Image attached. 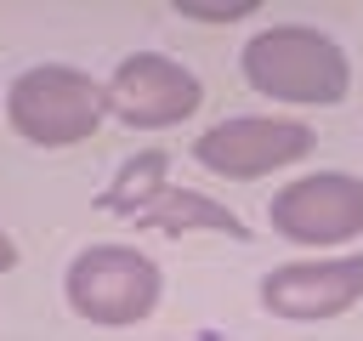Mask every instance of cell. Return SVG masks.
Here are the masks:
<instances>
[{"label":"cell","mask_w":363,"mask_h":341,"mask_svg":"<svg viewBox=\"0 0 363 341\" xmlns=\"http://www.w3.org/2000/svg\"><path fill=\"white\" fill-rule=\"evenodd\" d=\"M244 85L284 108H335L352 91V63L335 34L312 23H267L238 51Z\"/></svg>","instance_id":"6da1fadb"},{"label":"cell","mask_w":363,"mask_h":341,"mask_svg":"<svg viewBox=\"0 0 363 341\" xmlns=\"http://www.w3.org/2000/svg\"><path fill=\"white\" fill-rule=\"evenodd\" d=\"M108 119V85L74 63H34L6 85V125L28 148H79Z\"/></svg>","instance_id":"7a4b0ae2"},{"label":"cell","mask_w":363,"mask_h":341,"mask_svg":"<svg viewBox=\"0 0 363 341\" xmlns=\"http://www.w3.org/2000/svg\"><path fill=\"white\" fill-rule=\"evenodd\" d=\"M62 296L85 324L125 330V324L153 318V307L164 296V273L136 244H85L62 273Z\"/></svg>","instance_id":"3957f363"},{"label":"cell","mask_w":363,"mask_h":341,"mask_svg":"<svg viewBox=\"0 0 363 341\" xmlns=\"http://www.w3.org/2000/svg\"><path fill=\"white\" fill-rule=\"evenodd\" d=\"M312 148H318V131L289 114H227L193 136V159L221 182H261L272 170L312 159Z\"/></svg>","instance_id":"277c9868"},{"label":"cell","mask_w":363,"mask_h":341,"mask_svg":"<svg viewBox=\"0 0 363 341\" xmlns=\"http://www.w3.org/2000/svg\"><path fill=\"white\" fill-rule=\"evenodd\" d=\"M267 222L278 239L323 256L340 250L363 233V176L352 170H306L295 182H284L267 205Z\"/></svg>","instance_id":"5b68a950"},{"label":"cell","mask_w":363,"mask_h":341,"mask_svg":"<svg viewBox=\"0 0 363 341\" xmlns=\"http://www.w3.org/2000/svg\"><path fill=\"white\" fill-rule=\"evenodd\" d=\"M102 85H108V119H119L125 131H170L193 119L204 102L199 74L170 51H130Z\"/></svg>","instance_id":"8992f818"},{"label":"cell","mask_w":363,"mask_h":341,"mask_svg":"<svg viewBox=\"0 0 363 341\" xmlns=\"http://www.w3.org/2000/svg\"><path fill=\"white\" fill-rule=\"evenodd\" d=\"M261 307L272 318H289V324H323V318H340L363 301V256L346 250V256H306V261H284L272 273H261Z\"/></svg>","instance_id":"52a82bcc"},{"label":"cell","mask_w":363,"mask_h":341,"mask_svg":"<svg viewBox=\"0 0 363 341\" xmlns=\"http://www.w3.org/2000/svg\"><path fill=\"white\" fill-rule=\"evenodd\" d=\"M136 227H147V233H170V239H182V233H227V239H250V227L238 222V210H227L221 199H210V193H199V188H164L159 193V205H147L142 216H136Z\"/></svg>","instance_id":"ba28073f"},{"label":"cell","mask_w":363,"mask_h":341,"mask_svg":"<svg viewBox=\"0 0 363 341\" xmlns=\"http://www.w3.org/2000/svg\"><path fill=\"white\" fill-rule=\"evenodd\" d=\"M164 188H170V153H164V148H142V153H130V159L113 170V182L96 193V210L136 222L147 205H159Z\"/></svg>","instance_id":"9c48e42d"},{"label":"cell","mask_w":363,"mask_h":341,"mask_svg":"<svg viewBox=\"0 0 363 341\" xmlns=\"http://www.w3.org/2000/svg\"><path fill=\"white\" fill-rule=\"evenodd\" d=\"M255 11H261V0H176V17H187V23H244Z\"/></svg>","instance_id":"30bf717a"},{"label":"cell","mask_w":363,"mask_h":341,"mask_svg":"<svg viewBox=\"0 0 363 341\" xmlns=\"http://www.w3.org/2000/svg\"><path fill=\"white\" fill-rule=\"evenodd\" d=\"M11 267H17V239L0 227V273H11Z\"/></svg>","instance_id":"8fae6325"}]
</instances>
